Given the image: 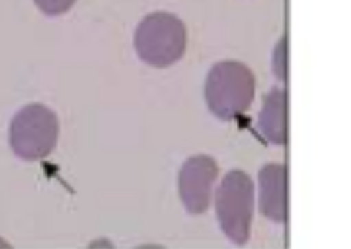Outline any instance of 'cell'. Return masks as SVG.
<instances>
[{
  "mask_svg": "<svg viewBox=\"0 0 351 249\" xmlns=\"http://www.w3.org/2000/svg\"><path fill=\"white\" fill-rule=\"evenodd\" d=\"M184 25L167 13L149 15L140 24L136 34V49L145 62L167 67L181 58L185 51Z\"/></svg>",
  "mask_w": 351,
  "mask_h": 249,
  "instance_id": "obj_2",
  "label": "cell"
},
{
  "mask_svg": "<svg viewBox=\"0 0 351 249\" xmlns=\"http://www.w3.org/2000/svg\"><path fill=\"white\" fill-rule=\"evenodd\" d=\"M58 117L49 107L30 104L14 117L10 126L13 152L25 161H39L49 156L59 138Z\"/></svg>",
  "mask_w": 351,
  "mask_h": 249,
  "instance_id": "obj_1",
  "label": "cell"
},
{
  "mask_svg": "<svg viewBox=\"0 0 351 249\" xmlns=\"http://www.w3.org/2000/svg\"><path fill=\"white\" fill-rule=\"evenodd\" d=\"M77 0H34L40 10L49 16L63 14L70 10Z\"/></svg>",
  "mask_w": 351,
  "mask_h": 249,
  "instance_id": "obj_3",
  "label": "cell"
}]
</instances>
